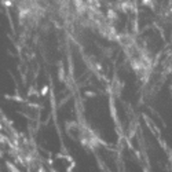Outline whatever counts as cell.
Returning <instances> with one entry per match:
<instances>
[{
    "mask_svg": "<svg viewBox=\"0 0 172 172\" xmlns=\"http://www.w3.org/2000/svg\"><path fill=\"white\" fill-rule=\"evenodd\" d=\"M107 15H109V17H112V18H116V12L113 11V10H109V11H107Z\"/></svg>",
    "mask_w": 172,
    "mask_h": 172,
    "instance_id": "cell-2",
    "label": "cell"
},
{
    "mask_svg": "<svg viewBox=\"0 0 172 172\" xmlns=\"http://www.w3.org/2000/svg\"><path fill=\"white\" fill-rule=\"evenodd\" d=\"M142 2L143 6H147V7H151V8H154V6H153V0H140Z\"/></svg>",
    "mask_w": 172,
    "mask_h": 172,
    "instance_id": "cell-1",
    "label": "cell"
}]
</instances>
